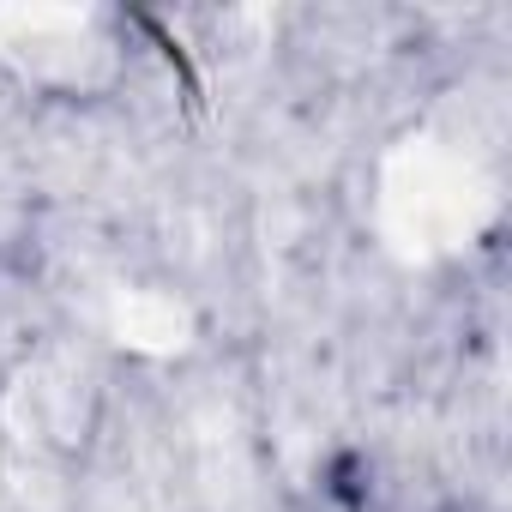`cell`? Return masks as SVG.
I'll return each mask as SVG.
<instances>
[{"mask_svg":"<svg viewBox=\"0 0 512 512\" xmlns=\"http://www.w3.org/2000/svg\"><path fill=\"white\" fill-rule=\"evenodd\" d=\"M362 476H368L362 458H338V464H332V494H338L344 506H362V500H368V482H362Z\"/></svg>","mask_w":512,"mask_h":512,"instance_id":"obj_1","label":"cell"}]
</instances>
